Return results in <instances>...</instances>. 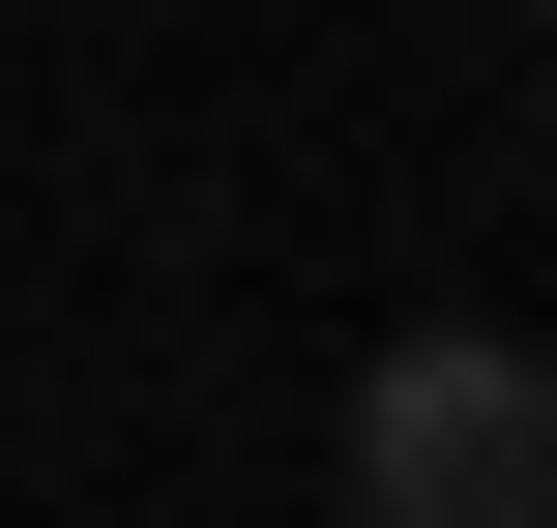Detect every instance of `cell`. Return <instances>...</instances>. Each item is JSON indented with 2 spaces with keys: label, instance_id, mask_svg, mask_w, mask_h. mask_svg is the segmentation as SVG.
Masks as SVG:
<instances>
[{
  "label": "cell",
  "instance_id": "6da1fadb",
  "mask_svg": "<svg viewBox=\"0 0 557 528\" xmlns=\"http://www.w3.org/2000/svg\"><path fill=\"white\" fill-rule=\"evenodd\" d=\"M323 470H352V528H557V382H529V323H382Z\"/></svg>",
  "mask_w": 557,
  "mask_h": 528
}]
</instances>
